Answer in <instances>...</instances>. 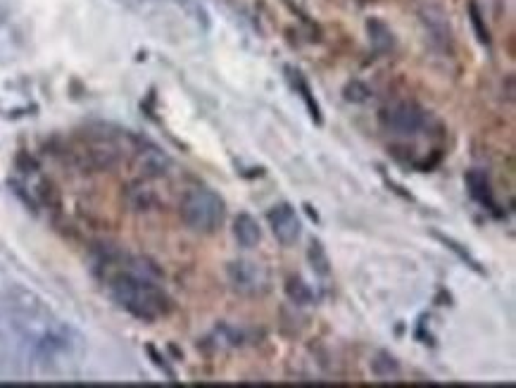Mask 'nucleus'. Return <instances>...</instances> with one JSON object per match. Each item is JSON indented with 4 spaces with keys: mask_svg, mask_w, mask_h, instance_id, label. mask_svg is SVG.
Here are the masks:
<instances>
[{
    "mask_svg": "<svg viewBox=\"0 0 516 388\" xmlns=\"http://www.w3.org/2000/svg\"><path fill=\"white\" fill-rule=\"evenodd\" d=\"M109 293L114 303L124 308L129 315L138 317L143 322H155L160 317L169 315L172 300L150 276L143 271L129 269L119 271L109 279Z\"/></svg>",
    "mask_w": 516,
    "mask_h": 388,
    "instance_id": "f257e3e1",
    "label": "nucleus"
},
{
    "mask_svg": "<svg viewBox=\"0 0 516 388\" xmlns=\"http://www.w3.org/2000/svg\"><path fill=\"white\" fill-rule=\"evenodd\" d=\"M179 214H181V222L195 234H214L224 224L226 202L217 191L195 186L183 193Z\"/></svg>",
    "mask_w": 516,
    "mask_h": 388,
    "instance_id": "f03ea898",
    "label": "nucleus"
},
{
    "mask_svg": "<svg viewBox=\"0 0 516 388\" xmlns=\"http://www.w3.org/2000/svg\"><path fill=\"white\" fill-rule=\"evenodd\" d=\"M226 279L229 286L238 295L245 298H259L269 291V271L264 264L252 262V260H234L226 264Z\"/></svg>",
    "mask_w": 516,
    "mask_h": 388,
    "instance_id": "7ed1b4c3",
    "label": "nucleus"
},
{
    "mask_svg": "<svg viewBox=\"0 0 516 388\" xmlns=\"http://www.w3.org/2000/svg\"><path fill=\"white\" fill-rule=\"evenodd\" d=\"M381 126L388 129L390 134L409 136L416 134L426 126V112L414 103H395V105H388L379 112Z\"/></svg>",
    "mask_w": 516,
    "mask_h": 388,
    "instance_id": "20e7f679",
    "label": "nucleus"
},
{
    "mask_svg": "<svg viewBox=\"0 0 516 388\" xmlns=\"http://www.w3.org/2000/svg\"><path fill=\"white\" fill-rule=\"evenodd\" d=\"M266 222H269L271 234L276 236V241L281 246H293L300 239V234H303V224H300L298 212L288 202H278V205L271 207L266 212Z\"/></svg>",
    "mask_w": 516,
    "mask_h": 388,
    "instance_id": "39448f33",
    "label": "nucleus"
},
{
    "mask_svg": "<svg viewBox=\"0 0 516 388\" xmlns=\"http://www.w3.org/2000/svg\"><path fill=\"white\" fill-rule=\"evenodd\" d=\"M133 167L138 170V174L143 179H160L169 172L172 160L167 158V153H162L155 146H143L133 155Z\"/></svg>",
    "mask_w": 516,
    "mask_h": 388,
    "instance_id": "423d86ee",
    "label": "nucleus"
},
{
    "mask_svg": "<svg viewBox=\"0 0 516 388\" xmlns=\"http://www.w3.org/2000/svg\"><path fill=\"white\" fill-rule=\"evenodd\" d=\"M419 20L424 22L426 31L431 33L433 40H438V43L448 45V40L452 36L450 31V22H448V15H445V10L440 8L438 3H424L419 8Z\"/></svg>",
    "mask_w": 516,
    "mask_h": 388,
    "instance_id": "0eeeda50",
    "label": "nucleus"
},
{
    "mask_svg": "<svg viewBox=\"0 0 516 388\" xmlns=\"http://www.w3.org/2000/svg\"><path fill=\"white\" fill-rule=\"evenodd\" d=\"M84 162L89 170H109L119 162V146H114L112 141H91L89 146L84 148Z\"/></svg>",
    "mask_w": 516,
    "mask_h": 388,
    "instance_id": "6e6552de",
    "label": "nucleus"
},
{
    "mask_svg": "<svg viewBox=\"0 0 516 388\" xmlns=\"http://www.w3.org/2000/svg\"><path fill=\"white\" fill-rule=\"evenodd\" d=\"M367 33H369L371 48L379 55H386L395 48V33H393V29L388 27L384 20H379V17H371L367 22Z\"/></svg>",
    "mask_w": 516,
    "mask_h": 388,
    "instance_id": "1a4fd4ad",
    "label": "nucleus"
},
{
    "mask_svg": "<svg viewBox=\"0 0 516 388\" xmlns=\"http://www.w3.org/2000/svg\"><path fill=\"white\" fill-rule=\"evenodd\" d=\"M234 236L238 241V246L243 248H257L259 241H262V229H259L257 219L248 212H241L238 217L234 219Z\"/></svg>",
    "mask_w": 516,
    "mask_h": 388,
    "instance_id": "9d476101",
    "label": "nucleus"
},
{
    "mask_svg": "<svg viewBox=\"0 0 516 388\" xmlns=\"http://www.w3.org/2000/svg\"><path fill=\"white\" fill-rule=\"evenodd\" d=\"M466 186H469V193H471V198H476L480 205L490 207V210H495V200H492V188H490V181L488 177H485V172L480 170H471L466 174Z\"/></svg>",
    "mask_w": 516,
    "mask_h": 388,
    "instance_id": "9b49d317",
    "label": "nucleus"
},
{
    "mask_svg": "<svg viewBox=\"0 0 516 388\" xmlns=\"http://www.w3.org/2000/svg\"><path fill=\"white\" fill-rule=\"evenodd\" d=\"M124 198H126V205H129L133 212H148V210H153L155 202H158L153 188H148L146 184H141V181L131 184V186L126 188Z\"/></svg>",
    "mask_w": 516,
    "mask_h": 388,
    "instance_id": "f8f14e48",
    "label": "nucleus"
},
{
    "mask_svg": "<svg viewBox=\"0 0 516 388\" xmlns=\"http://www.w3.org/2000/svg\"><path fill=\"white\" fill-rule=\"evenodd\" d=\"M286 295L288 300L295 305H312L314 303V291L310 288V283L305 279H300V276H291V279L286 281Z\"/></svg>",
    "mask_w": 516,
    "mask_h": 388,
    "instance_id": "ddd939ff",
    "label": "nucleus"
},
{
    "mask_svg": "<svg viewBox=\"0 0 516 388\" xmlns=\"http://www.w3.org/2000/svg\"><path fill=\"white\" fill-rule=\"evenodd\" d=\"M371 372L379 379H390V376L400 374V364L388 350H379L374 355V360H371Z\"/></svg>",
    "mask_w": 516,
    "mask_h": 388,
    "instance_id": "4468645a",
    "label": "nucleus"
},
{
    "mask_svg": "<svg viewBox=\"0 0 516 388\" xmlns=\"http://www.w3.org/2000/svg\"><path fill=\"white\" fill-rule=\"evenodd\" d=\"M307 258H310V264L317 274L326 276L328 271H331V260H328V253H326V248L321 246V241L310 243V248H307Z\"/></svg>",
    "mask_w": 516,
    "mask_h": 388,
    "instance_id": "2eb2a0df",
    "label": "nucleus"
},
{
    "mask_svg": "<svg viewBox=\"0 0 516 388\" xmlns=\"http://www.w3.org/2000/svg\"><path fill=\"white\" fill-rule=\"evenodd\" d=\"M291 79H293V86L300 91V96H303V100H305L307 110H310L312 119H314L317 124H321V112H319V103L314 100V96H312L310 86H307V81L300 77V72H293V69H291Z\"/></svg>",
    "mask_w": 516,
    "mask_h": 388,
    "instance_id": "dca6fc26",
    "label": "nucleus"
},
{
    "mask_svg": "<svg viewBox=\"0 0 516 388\" xmlns=\"http://www.w3.org/2000/svg\"><path fill=\"white\" fill-rule=\"evenodd\" d=\"M469 20H471V24H473L476 38H478L483 45H490V31H488V27H485V17H483V13L478 10V5H476V3L469 5Z\"/></svg>",
    "mask_w": 516,
    "mask_h": 388,
    "instance_id": "f3484780",
    "label": "nucleus"
},
{
    "mask_svg": "<svg viewBox=\"0 0 516 388\" xmlns=\"http://www.w3.org/2000/svg\"><path fill=\"white\" fill-rule=\"evenodd\" d=\"M433 236H436L438 241H443L445 246H448L452 253H457V255H460V258H462L464 262H466V264H469V267H471V269H476V271H483V269H480V264H478V260L473 258V255L469 253V251H464V248H462L460 243H457L455 239H450V236H443V234H438V231H433Z\"/></svg>",
    "mask_w": 516,
    "mask_h": 388,
    "instance_id": "a211bd4d",
    "label": "nucleus"
},
{
    "mask_svg": "<svg viewBox=\"0 0 516 388\" xmlns=\"http://www.w3.org/2000/svg\"><path fill=\"white\" fill-rule=\"evenodd\" d=\"M343 98L347 103H367L371 98V89L362 81H350L343 89Z\"/></svg>",
    "mask_w": 516,
    "mask_h": 388,
    "instance_id": "6ab92c4d",
    "label": "nucleus"
},
{
    "mask_svg": "<svg viewBox=\"0 0 516 388\" xmlns=\"http://www.w3.org/2000/svg\"><path fill=\"white\" fill-rule=\"evenodd\" d=\"M146 350H148V355H150V357H153V362H155V364H158V367L162 369V372H165L167 376H172V379H174V372H172V369H169V367H167V362H165V357H162V355H160V352H158V350H155V348H153V345H148V348H146Z\"/></svg>",
    "mask_w": 516,
    "mask_h": 388,
    "instance_id": "aec40b11",
    "label": "nucleus"
}]
</instances>
